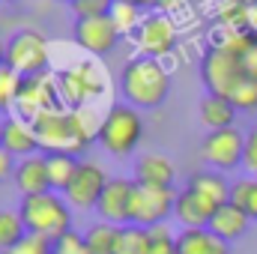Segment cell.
<instances>
[{"mask_svg": "<svg viewBox=\"0 0 257 254\" xmlns=\"http://www.w3.org/2000/svg\"><path fill=\"white\" fill-rule=\"evenodd\" d=\"M200 78L206 93L227 99L236 111H257V81L242 69L239 57L221 45H209L200 60Z\"/></svg>", "mask_w": 257, "mask_h": 254, "instance_id": "1", "label": "cell"}, {"mask_svg": "<svg viewBox=\"0 0 257 254\" xmlns=\"http://www.w3.org/2000/svg\"><path fill=\"white\" fill-rule=\"evenodd\" d=\"M120 87L132 108H159L171 96V72L162 60L138 54L123 66Z\"/></svg>", "mask_w": 257, "mask_h": 254, "instance_id": "2", "label": "cell"}, {"mask_svg": "<svg viewBox=\"0 0 257 254\" xmlns=\"http://www.w3.org/2000/svg\"><path fill=\"white\" fill-rule=\"evenodd\" d=\"M18 212H21V221H24L27 233L48 236L51 242L72 230V206H69V200H66L63 194H57V191L21 197Z\"/></svg>", "mask_w": 257, "mask_h": 254, "instance_id": "3", "label": "cell"}, {"mask_svg": "<svg viewBox=\"0 0 257 254\" xmlns=\"http://www.w3.org/2000/svg\"><path fill=\"white\" fill-rule=\"evenodd\" d=\"M57 84L66 108H90L108 90V75L96 60H78L57 72Z\"/></svg>", "mask_w": 257, "mask_h": 254, "instance_id": "4", "label": "cell"}, {"mask_svg": "<svg viewBox=\"0 0 257 254\" xmlns=\"http://www.w3.org/2000/svg\"><path fill=\"white\" fill-rule=\"evenodd\" d=\"M144 135V120L138 114V108H132L128 102H117L108 108V114L102 117L99 129V144L111 153V156H128L138 141Z\"/></svg>", "mask_w": 257, "mask_h": 254, "instance_id": "5", "label": "cell"}, {"mask_svg": "<svg viewBox=\"0 0 257 254\" xmlns=\"http://www.w3.org/2000/svg\"><path fill=\"white\" fill-rule=\"evenodd\" d=\"M48 63H51L48 39L39 30H21L6 42V66L24 78L48 72Z\"/></svg>", "mask_w": 257, "mask_h": 254, "instance_id": "6", "label": "cell"}, {"mask_svg": "<svg viewBox=\"0 0 257 254\" xmlns=\"http://www.w3.org/2000/svg\"><path fill=\"white\" fill-rule=\"evenodd\" d=\"M177 39H180L177 21L171 18V12H159V9L147 12V18L135 30V45L141 48L144 57H153V60L168 57L177 48Z\"/></svg>", "mask_w": 257, "mask_h": 254, "instance_id": "7", "label": "cell"}, {"mask_svg": "<svg viewBox=\"0 0 257 254\" xmlns=\"http://www.w3.org/2000/svg\"><path fill=\"white\" fill-rule=\"evenodd\" d=\"M33 132L39 138V150L42 153H72V156L81 153L69 108H54V111L39 114L33 120Z\"/></svg>", "mask_w": 257, "mask_h": 254, "instance_id": "8", "label": "cell"}, {"mask_svg": "<svg viewBox=\"0 0 257 254\" xmlns=\"http://www.w3.org/2000/svg\"><path fill=\"white\" fill-rule=\"evenodd\" d=\"M54 108H63L57 75H54V72H42V75L24 78V87H21V96H18V111H21V117L33 123L39 114L54 111Z\"/></svg>", "mask_w": 257, "mask_h": 254, "instance_id": "9", "label": "cell"}, {"mask_svg": "<svg viewBox=\"0 0 257 254\" xmlns=\"http://www.w3.org/2000/svg\"><path fill=\"white\" fill-rule=\"evenodd\" d=\"M242 156H245V135L236 126L209 132V135L200 141V159H203L206 165H212L215 171L239 168V165H242Z\"/></svg>", "mask_w": 257, "mask_h": 254, "instance_id": "10", "label": "cell"}, {"mask_svg": "<svg viewBox=\"0 0 257 254\" xmlns=\"http://www.w3.org/2000/svg\"><path fill=\"white\" fill-rule=\"evenodd\" d=\"M174 203H177V191L174 189H159V186H138L132 197V221L138 227H153L162 224L174 215Z\"/></svg>", "mask_w": 257, "mask_h": 254, "instance_id": "11", "label": "cell"}, {"mask_svg": "<svg viewBox=\"0 0 257 254\" xmlns=\"http://www.w3.org/2000/svg\"><path fill=\"white\" fill-rule=\"evenodd\" d=\"M108 174L105 168H99L96 162H78V171L72 177V183L66 186L63 197L69 200V206H78V209H96L102 191L108 186Z\"/></svg>", "mask_w": 257, "mask_h": 254, "instance_id": "12", "label": "cell"}, {"mask_svg": "<svg viewBox=\"0 0 257 254\" xmlns=\"http://www.w3.org/2000/svg\"><path fill=\"white\" fill-rule=\"evenodd\" d=\"M75 42L87 51V54H93V57H105V54H111L114 48H117V42H120V30H117V24L111 21V15H99V18H75Z\"/></svg>", "mask_w": 257, "mask_h": 254, "instance_id": "13", "label": "cell"}, {"mask_svg": "<svg viewBox=\"0 0 257 254\" xmlns=\"http://www.w3.org/2000/svg\"><path fill=\"white\" fill-rule=\"evenodd\" d=\"M135 189H138L135 180L111 177L105 191H102V197H99V203H96V212L102 215V221L126 227L128 221H132V197H135Z\"/></svg>", "mask_w": 257, "mask_h": 254, "instance_id": "14", "label": "cell"}, {"mask_svg": "<svg viewBox=\"0 0 257 254\" xmlns=\"http://www.w3.org/2000/svg\"><path fill=\"white\" fill-rule=\"evenodd\" d=\"M218 206H212L209 200H203L197 191L189 186L183 191H177V203H174V218L183 224V230H197V227H209L212 215Z\"/></svg>", "mask_w": 257, "mask_h": 254, "instance_id": "15", "label": "cell"}, {"mask_svg": "<svg viewBox=\"0 0 257 254\" xmlns=\"http://www.w3.org/2000/svg\"><path fill=\"white\" fill-rule=\"evenodd\" d=\"M15 186L21 191V197L27 194H45L51 191V180H48V162H45V153H36V156H27L18 162L15 168Z\"/></svg>", "mask_w": 257, "mask_h": 254, "instance_id": "16", "label": "cell"}, {"mask_svg": "<svg viewBox=\"0 0 257 254\" xmlns=\"http://www.w3.org/2000/svg\"><path fill=\"white\" fill-rule=\"evenodd\" d=\"M3 150H9L12 156L18 159H27V156H36L39 153V138L33 132V123L24 120V117H9L3 120V141H0Z\"/></svg>", "mask_w": 257, "mask_h": 254, "instance_id": "17", "label": "cell"}, {"mask_svg": "<svg viewBox=\"0 0 257 254\" xmlns=\"http://www.w3.org/2000/svg\"><path fill=\"white\" fill-rule=\"evenodd\" d=\"M174 162L159 153H147L135 162V183L138 186H159V189H174Z\"/></svg>", "mask_w": 257, "mask_h": 254, "instance_id": "18", "label": "cell"}, {"mask_svg": "<svg viewBox=\"0 0 257 254\" xmlns=\"http://www.w3.org/2000/svg\"><path fill=\"white\" fill-rule=\"evenodd\" d=\"M248 224H251L248 212H242L239 206H233V203L227 200L224 206H218V209H215V215H212V221H209V230H212L218 239H224V242H233V239L245 236Z\"/></svg>", "mask_w": 257, "mask_h": 254, "instance_id": "19", "label": "cell"}, {"mask_svg": "<svg viewBox=\"0 0 257 254\" xmlns=\"http://www.w3.org/2000/svg\"><path fill=\"white\" fill-rule=\"evenodd\" d=\"M189 189L197 191L212 206H224L230 200V183L224 180L221 171H197V174H192L189 177Z\"/></svg>", "mask_w": 257, "mask_h": 254, "instance_id": "20", "label": "cell"}, {"mask_svg": "<svg viewBox=\"0 0 257 254\" xmlns=\"http://www.w3.org/2000/svg\"><path fill=\"white\" fill-rule=\"evenodd\" d=\"M177 242H180V254H230V245L218 239L209 227L180 230Z\"/></svg>", "mask_w": 257, "mask_h": 254, "instance_id": "21", "label": "cell"}, {"mask_svg": "<svg viewBox=\"0 0 257 254\" xmlns=\"http://www.w3.org/2000/svg\"><path fill=\"white\" fill-rule=\"evenodd\" d=\"M224 51L236 54L242 69L257 81V33H221V39L215 42Z\"/></svg>", "mask_w": 257, "mask_h": 254, "instance_id": "22", "label": "cell"}, {"mask_svg": "<svg viewBox=\"0 0 257 254\" xmlns=\"http://www.w3.org/2000/svg\"><path fill=\"white\" fill-rule=\"evenodd\" d=\"M233 120H236V108H233L227 99L212 96V93H206V96L200 99V123L209 129V132L230 129L233 126Z\"/></svg>", "mask_w": 257, "mask_h": 254, "instance_id": "23", "label": "cell"}, {"mask_svg": "<svg viewBox=\"0 0 257 254\" xmlns=\"http://www.w3.org/2000/svg\"><path fill=\"white\" fill-rule=\"evenodd\" d=\"M72 114V126H75V138H78V147L81 153L90 150L96 141H99V129H102V114L90 105V108H69Z\"/></svg>", "mask_w": 257, "mask_h": 254, "instance_id": "24", "label": "cell"}, {"mask_svg": "<svg viewBox=\"0 0 257 254\" xmlns=\"http://www.w3.org/2000/svg\"><path fill=\"white\" fill-rule=\"evenodd\" d=\"M48 162V180H51V191H66V186L72 183L75 171H78V156L72 153H45Z\"/></svg>", "mask_w": 257, "mask_h": 254, "instance_id": "25", "label": "cell"}, {"mask_svg": "<svg viewBox=\"0 0 257 254\" xmlns=\"http://www.w3.org/2000/svg\"><path fill=\"white\" fill-rule=\"evenodd\" d=\"M84 239H87L90 254H114L117 251V239H120V227L108 224V221H96V224L87 227Z\"/></svg>", "mask_w": 257, "mask_h": 254, "instance_id": "26", "label": "cell"}, {"mask_svg": "<svg viewBox=\"0 0 257 254\" xmlns=\"http://www.w3.org/2000/svg\"><path fill=\"white\" fill-rule=\"evenodd\" d=\"M21 87H24V75H18L15 69H9L6 63L0 66V111L18 108Z\"/></svg>", "mask_w": 257, "mask_h": 254, "instance_id": "27", "label": "cell"}, {"mask_svg": "<svg viewBox=\"0 0 257 254\" xmlns=\"http://www.w3.org/2000/svg\"><path fill=\"white\" fill-rule=\"evenodd\" d=\"M114 254H150V233H147V227H138V224L120 227V239H117V251Z\"/></svg>", "mask_w": 257, "mask_h": 254, "instance_id": "28", "label": "cell"}, {"mask_svg": "<svg viewBox=\"0 0 257 254\" xmlns=\"http://www.w3.org/2000/svg\"><path fill=\"white\" fill-rule=\"evenodd\" d=\"M24 233H27V227L21 221V212L18 209H0V251L12 248Z\"/></svg>", "mask_w": 257, "mask_h": 254, "instance_id": "29", "label": "cell"}, {"mask_svg": "<svg viewBox=\"0 0 257 254\" xmlns=\"http://www.w3.org/2000/svg\"><path fill=\"white\" fill-rule=\"evenodd\" d=\"M147 233H150V254H180V242H177L180 233H174L168 221L153 224Z\"/></svg>", "mask_w": 257, "mask_h": 254, "instance_id": "30", "label": "cell"}, {"mask_svg": "<svg viewBox=\"0 0 257 254\" xmlns=\"http://www.w3.org/2000/svg\"><path fill=\"white\" fill-rule=\"evenodd\" d=\"M108 15H111V21L117 24V30H120V33H132V30H138V27H141V21L147 18V15H144V9L128 6V3H120V0L111 6V12H108Z\"/></svg>", "mask_w": 257, "mask_h": 254, "instance_id": "31", "label": "cell"}, {"mask_svg": "<svg viewBox=\"0 0 257 254\" xmlns=\"http://www.w3.org/2000/svg\"><path fill=\"white\" fill-rule=\"evenodd\" d=\"M51 239L48 236H39V233H24L12 248H6V251L0 254H51Z\"/></svg>", "mask_w": 257, "mask_h": 254, "instance_id": "32", "label": "cell"}, {"mask_svg": "<svg viewBox=\"0 0 257 254\" xmlns=\"http://www.w3.org/2000/svg\"><path fill=\"white\" fill-rule=\"evenodd\" d=\"M114 3L117 0H69L75 18H99V15H108Z\"/></svg>", "mask_w": 257, "mask_h": 254, "instance_id": "33", "label": "cell"}, {"mask_svg": "<svg viewBox=\"0 0 257 254\" xmlns=\"http://www.w3.org/2000/svg\"><path fill=\"white\" fill-rule=\"evenodd\" d=\"M51 254H90V248H87V239H84L81 233L69 230V233H63L60 239H54Z\"/></svg>", "mask_w": 257, "mask_h": 254, "instance_id": "34", "label": "cell"}, {"mask_svg": "<svg viewBox=\"0 0 257 254\" xmlns=\"http://www.w3.org/2000/svg\"><path fill=\"white\" fill-rule=\"evenodd\" d=\"M242 168L248 171V177H257V126L245 135V156H242Z\"/></svg>", "mask_w": 257, "mask_h": 254, "instance_id": "35", "label": "cell"}, {"mask_svg": "<svg viewBox=\"0 0 257 254\" xmlns=\"http://www.w3.org/2000/svg\"><path fill=\"white\" fill-rule=\"evenodd\" d=\"M15 168H18V165H15V156L0 147V183L9 180V177H15Z\"/></svg>", "mask_w": 257, "mask_h": 254, "instance_id": "36", "label": "cell"}, {"mask_svg": "<svg viewBox=\"0 0 257 254\" xmlns=\"http://www.w3.org/2000/svg\"><path fill=\"white\" fill-rule=\"evenodd\" d=\"M245 212H248V218L257 221V177L248 180V200H245Z\"/></svg>", "mask_w": 257, "mask_h": 254, "instance_id": "37", "label": "cell"}, {"mask_svg": "<svg viewBox=\"0 0 257 254\" xmlns=\"http://www.w3.org/2000/svg\"><path fill=\"white\" fill-rule=\"evenodd\" d=\"M245 30L257 33V3H248V9H245Z\"/></svg>", "mask_w": 257, "mask_h": 254, "instance_id": "38", "label": "cell"}, {"mask_svg": "<svg viewBox=\"0 0 257 254\" xmlns=\"http://www.w3.org/2000/svg\"><path fill=\"white\" fill-rule=\"evenodd\" d=\"M186 0H156V6H159V12H171V9H177V6H183Z\"/></svg>", "mask_w": 257, "mask_h": 254, "instance_id": "39", "label": "cell"}, {"mask_svg": "<svg viewBox=\"0 0 257 254\" xmlns=\"http://www.w3.org/2000/svg\"><path fill=\"white\" fill-rule=\"evenodd\" d=\"M120 3H128V6H138V9H153L156 0H120Z\"/></svg>", "mask_w": 257, "mask_h": 254, "instance_id": "40", "label": "cell"}, {"mask_svg": "<svg viewBox=\"0 0 257 254\" xmlns=\"http://www.w3.org/2000/svg\"><path fill=\"white\" fill-rule=\"evenodd\" d=\"M6 63V42H3V39H0V66Z\"/></svg>", "mask_w": 257, "mask_h": 254, "instance_id": "41", "label": "cell"}, {"mask_svg": "<svg viewBox=\"0 0 257 254\" xmlns=\"http://www.w3.org/2000/svg\"><path fill=\"white\" fill-rule=\"evenodd\" d=\"M0 141H3V123H0Z\"/></svg>", "mask_w": 257, "mask_h": 254, "instance_id": "42", "label": "cell"}, {"mask_svg": "<svg viewBox=\"0 0 257 254\" xmlns=\"http://www.w3.org/2000/svg\"><path fill=\"white\" fill-rule=\"evenodd\" d=\"M245 3H257V0H245Z\"/></svg>", "mask_w": 257, "mask_h": 254, "instance_id": "43", "label": "cell"}, {"mask_svg": "<svg viewBox=\"0 0 257 254\" xmlns=\"http://www.w3.org/2000/svg\"><path fill=\"white\" fill-rule=\"evenodd\" d=\"M9 3H18V0H9Z\"/></svg>", "mask_w": 257, "mask_h": 254, "instance_id": "44", "label": "cell"}, {"mask_svg": "<svg viewBox=\"0 0 257 254\" xmlns=\"http://www.w3.org/2000/svg\"><path fill=\"white\" fill-rule=\"evenodd\" d=\"M0 3H3V0H0Z\"/></svg>", "mask_w": 257, "mask_h": 254, "instance_id": "45", "label": "cell"}]
</instances>
